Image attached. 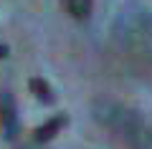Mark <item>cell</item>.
Instances as JSON below:
<instances>
[{"mask_svg": "<svg viewBox=\"0 0 152 149\" xmlns=\"http://www.w3.org/2000/svg\"><path fill=\"white\" fill-rule=\"evenodd\" d=\"M5 56H8V46H5V43H0V58H5Z\"/></svg>", "mask_w": 152, "mask_h": 149, "instance_id": "5b68a950", "label": "cell"}, {"mask_svg": "<svg viewBox=\"0 0 152 149\" xmlns=\"http://www.w3.org/2000/svg\"><path fill=\"white\" fill-rule=\"evenodd\" d=\"M28 86H31V91L36 94V99H38V101H43V104H53V101H56L53 89H51V86L46 84L43 78H38V76H36V78H31V81H28Z\"/></svg>", "mask_w": 152, "mask_h": 149, "instance_id": "3957f363", "label": "cell"}, {"mask_svg": "<svg viewBox=\"0 0 152 149\" xmlns=\"http://www.w3.org/2000/svg\"><path fill=\"white\" fill-rule=\"evenodd\" d=\"M0 129H3V139L13 142L20 134V119H18V106L13 94L0 91Z\"/></svg>", "mask_w": 152, "mask_h": 149, "instance_id": "6da1fadb", "label": "cell"}, {"mask_svg": "<svg viewBox=\"0 0 152 149\" xmlns=\"http://www.w3.org/2000/svg\"><path fill=\"white\" fill-rule=\"evenodd\" d=\"M91 8H94L91 0H66V10H69L76 20L89 18V15H91Z\"/></svg>", "mask_w": 152, "mask_h": 149, "instance_id": "277c9868", "label": "cell"}, {"mask_svg": "<svg viewBox=\"0 0 152 149\" xmlns=\"http://www.w3.org/2000/svg\"><path fill=\"white\" fill-rule=\"evenodd\" d=\"M66 124H69V116H66V114H56V116H51L48 121H43L36 132H33V142L43 144V142H48V139H53Z\"/></svg>", "mask_w": 152, "mask_h": 149, "instance_id": "7a4b0ae2", "label": "cell"}, {"mask_svg": "<svg viewBox=\"0 0 152 149\" xmlns=\"http://www.w3.org/2000/svg\"><path fill=\"white\" fill-rule=\"evenodd\" d=\"M20 149H38L36 144H26V147H20Z\"/></svg>", "mask_w": 152, "mask_h": 149, "instance_id": "8992f818", "label": "cell"}]
</instances>
